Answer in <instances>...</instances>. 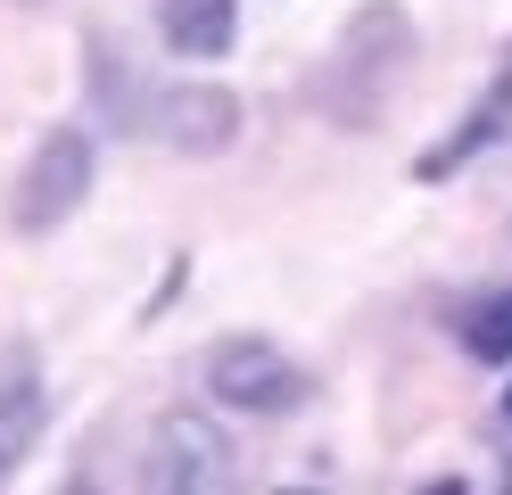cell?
Segmentation results:
<instances>
[{"mask_svg": "<svg viewBox=\"0 0 512 495\" xmlns=\"http://www.w3.org/2000/svg\"><path fill=\"white\" fill-rule=\"evenodd\" d=\"M199 380H207L215 405H232V413H298L306 396H314V372L281 339H265V330H232V339H215L207 363H199Z\"/></svg>", "mask_w": 512, "mask_h": 495, "instance_id": "cell-2", "label": "cell"}, {"mask_svg": "<svg viewBox=\"0 0 512 495\" xmlns=\"http://www.w3.org/2000/svg\"><path fill=\"white\" fill-rule=\"evenodd\" d=\"M91 182H100V141L83 124H50L34 141V157H25V174L9 182V231L17 240H50L58 223L83 215Z\"/></svg>", "mask_w": 512, "mask_h": 495, "instance_id": "cell-1", "label": "cell"}, {"mask_svg": "<svg viewBox=\"0 0 512 495\" xmlns=\"http://www.w3.org/2000/svg\"><path fill=\"white\" fill-rule=\"evenodd\" d=\"M17 9H42V0H17Z\"/></svg>", "mask_w": 512, "mask_h": 495, "instance_id": "cell-9", "label": "cell"}, {"mask_svg": "<svg viewBox=\"0 0 512 495\" xmlns=\"http://www.w3.org/2000/svg\"><path fill=\"white\" fill-rule=\"evenodd\" d=\"M42 421H50L42 355H34V347H0V487H9L17 462L42 446Z\"/></svg>", "mask_w": 512, "mask_h": 495, "instance_id": "cell-5", "label": "cell"}, {"mask_svg": "<svg viewBox=\"0 0 512 495\" xmlns=\"http://www.w3.org/2000/svg\"><path fill=\"white\" fill-rule=\"evenodd\" d=\"M504 124H512V58L488 75V99H471V116H463V124L422 157V182H446V174H455V165H471L479 149H496V141H504Z\"/></svg>", "mask_w": 512, "mask_h": 495, "instance_id": "cell-6", "label": "cell"}, {"mask_svg": "<svg viewBox=\"0 0 512 495\" xmlns=\"http://www.w3.org/2000/svg\"><path fill=\"white\" fill-rule=\"evenodd\" d=\"M157 33L174 58H223L240 42V0H157Z\"/></svg>", "mask_w": 512, "mask_h": 495, "instance_id": "cell-7", "label": "cell"}, {"mask_svg": "<svg viewBox=\"0 0 512 495\" xmlns=\"http://www.w3.org/2000/svg\"><path fill=\"white\" fill-rule=\"evenodd\" d=\"M504 413H512V388H504Z\"/></svg>", "mask_w": 512, "mask_h": 495, "instance_id": "cell-10", "label": "cell"}, {"mask_svg": "<svg viewBox=\"0 0 512 495\" xmlns=\"http://www.w3.org/2000/svg\"><path fill=\"white\" fill-rule=\"evenodd\" d=\"M149 132L166 149H182V157H223L240 141V91H223V83H182V91H166L149 108Z\"/></svg>", "mask_w": 512, "mask_h": 495, "instance_id": "cell-4", "label": "cell"}, {"mask_svg": "<svg viewBox=\"0 0 512 495\" xmlns=\"http://www.w3.org/2000/svg\"><path fill=\"white\" fill-rule=\"evenodd\" d=\"M141 487L157 495H215L232 487V438L215 429V413H166L149 429V454H141Z\"/></svg>", "mask_w": 512, "mask_h": 495, "instance_id": "cell-3", "label": "cell"}, {"mask_svg": "<svg viewBox=\"0 0 512 495\" xmlns=\"http://www.w3.org/2000/svg\"><path fill=\"white\" fill-rule=\"evenodd\" d=\"M463 347H471L479 363H512V289H496L488 306H471V322H463Z\"/></svg>", "mask_w": 512, "mask_h": 495, "instance_id": "cell-8", "label": "cell"}]
</instances>
